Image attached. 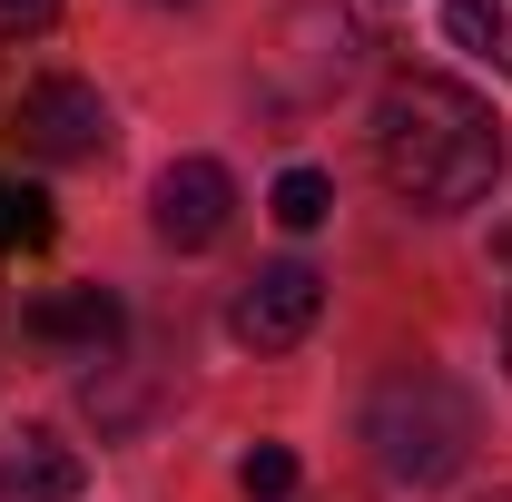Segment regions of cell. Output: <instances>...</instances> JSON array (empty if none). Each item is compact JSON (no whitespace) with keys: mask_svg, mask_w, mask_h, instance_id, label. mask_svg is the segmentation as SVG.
I'll list each match as a JSON object with an SVG mask.
<instances>
[{"mask_svg":"<svg viewBox=\"0 0 512 502\" xmlns=\"http://www.w3.org/2000/svg\"><path fill=\"white\" fill-rule=\"evenodd\" d=\"M503 375H512V306H503Z\"/></svg>","mask_w":512,"mask_h":502,"instance_id":"obj_13","label":"cell"},{"mask_svg":"<svg viewBox=\"0 0 512 502\" xmlns=\"http://www.w3.org/2000/svg\"><path fill=\"white\" fill-rule=\"evenodd\" d=\"M0 247H50V197L40 188H0Z\"/></svg>","mask_w":512,"mask_h":502,"instance_id":"obj_10","label":"cell"},{"mask_svg":"<svg viewBox=\"0 0 512 502\" xmlns=\"http://www.w3.org/2000/svg\"><path fill=\"white\" fill-rule=\"evenodd\" d=\"M365 443H375V463L394 483H453L463 473V453H473V404L453 394L444 375H384L365 394Z\"/></svg>","mask_w":512,"mask_h":502,"instance_id":"obj_2","label":"cell"},{"mask_svg":"<svg viewBox=\"0 0 512 502\" xmlns=\"http://www.w3.org/2000/svg\"><path fill=\"white\" fill-rule=\"evenodd\" d=\"M237 483H247L256 502H286L296 493V453H286V443H256L247 463H237Z\"/></svg>","mask_w":512,"mask_h":502,"instance_id":"obj_11","label":"cell"},{"mask_svg":"<svg viewBox=\"0 0 512 502\" xmlns=\"http://www.w3.org/2000/svg\"><path fill=\"white\" fill-rule=\"evenodd\" d=\"M0 493H10V502H79V493H89V463H79L69 443H40V434H30L10 463H0Z\"/></svg>","mask_w":512,"mask_h":502,"instance_id":"obj_7","label":"cell"},{"mask_svg":"<svg viewBox=\"0 0 512 502\" xmlns=\"http://www.w3.org/2000/svg\"><path fill=\"white\" fill-rule=\"evenodd\" d=\"M444 30L473 50V60L512 69V0H444Z\"/></svg>","mask_w":512,"mask_h":502,"instance_id":"obj_8","label":"cell"},{"mask_svg":"<svg viewBox=\"0 0 512 502\" xmlns=\"http://www.w3.org/2000/svg\"><path fill=\"white\" fill-rule=\"evenodd\" d=\"M148 217H158V237L168 247H217L227 237V217H237V178L217 168V158H168L158 168V188H148Z\"/></svg>","mask_w":512,"mask_h":502,"instance_id":"obj_4","label":"cell"},{"mask_svg":"<svg viewBox=\"0 0 512 502\" xmlns=\"http://www.w3.org/2000/svg\"><path fill=\"white\" fill-rule=\"evenodd\" d=\"M316 315H325V276L306 256H276V266H256L247 286H237L227 325H237V345H256V355H286V345L316 335Z\"/></svg>","mask_w":512,"mask_h":502,"instance_id":"obj_3","label":"cell"},{"mask_svg":"<svg viewBox=\"0 0 512 502\" xmlns=\"http://www.w3.org/2000/svg\"><path fill=\"white\" fill-rule=\"evenodd\" d=\"M50 20H60V0H0V40H30Z\"/></svg>","mask_w":512,"mask_h":502,"instance_id":"obj_12","label":"cell"},{"mask_svg":"<svg viewBox=\"0 0 512 502\" xmlns=\"http://www.w3.org/2000/svg\"><path fill=\"white\" fill-rule=\"evenodd\" d=\"M20 325H30L40 345H79V355H109L128 315H119V296H109V286H60V296H40V306L20 315Z\"/></svg>","mask_w":512,"mask_h":502,"instance_id":"obj_6","label":"cell"},{"mask_svg":"<svg viewBox=\"0 0 512 502\" xmlns=\"http://www.w3.org/2000/svg\"><path fill=\"white\" fill-rule=\"evenodd\" d=\"M20 128H30V148H40V158L79 168V158H99V148H109V99H99L89 79H30Z\"/></svg>","mask_w":512,"mask_h":502,"instance_id":"obj_5","label":"cell"},{"mask_svg":"<svg viewBox=\"0 0 512 502\" xmlns=\"http://www.w3.org/2000/svg\"><path fill=\"white\" fill-rule=\"evenodd\" d=\"M483 502H512V493H483Z\"/></svg>","mask_w":512,"mask_h":502,"instance_id":"obj_14","label":"cell"},{"mask_svg":"<svg viewBox=\"0 0 512 502\" xmlns=\"http://www.w3.org/2000/svg\"><path fill=\"white\" fill-rule=\"evenodd\" d=\"M266 207H276V227H296V237H306V227H325V217H335V188H325L316 168H286Z\"/></svg>","mask_w":512,"mask_h":502,"instance_id":"obj_9","label":"cell"},{"mask_svg":"<svg viewBox=\"0 0 512 502\" xmlns=\"http://www.w3.org/2000/svg\"><path fill=\"white\" fill-rule=\"evenodd\" d=\"M375 168H384V188L404 207H424V217L473 207L503 178V119H493L483 89H463L444 69H414V79H394L375 99Z\"/></svg>","mask_w":512,"mask_h":502,"instance_id":"obj_1","label":"cell"}]
</instances>
